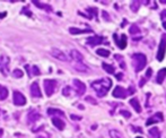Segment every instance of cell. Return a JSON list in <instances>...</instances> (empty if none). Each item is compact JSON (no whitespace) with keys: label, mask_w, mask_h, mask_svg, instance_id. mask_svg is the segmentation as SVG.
Wrapping results in <instances>:
<instances>
[{"label":"cell","mask_w":166,"mask_h":138,"mask_svg":"<svg viewBox=\"0 0 166 138\" xmlns=\"http://www.w3.org/2000/svg\"><path fill=\"white\" fill-rule=\"evenodd\" d=\"M62 94H64V96H70V94H71V87H69V86H66V87L62 89Z\"/></svg>","instance_id":"obj_33"},{"label":"cell","mask_w":166,"mask_h":138,"mask_svg":"<svg viewBox=\"0 0 166 138\" xmlns=\"http://www.w3.org/2000/svg\"><path fill=\"white\" fill-rule=\"evenodd\" d=\"M13 97H14V103L16 105H18V107H22V105H24L26 103V97L20 92H18V91H15L14 92Z\"/></svg>","instance_id":"obj_6"},{"label":"cell","mask_w":166,"mask_h":138,"mask_svg":"<svg viewBox=\"0 0 166 138\" xmlns=\"http://www.w3.org/2000/svg\"><path fill=\"white\" fill-rule=\"evenodd\" d=\"M69 32H70L72 35L85 34V33H93V31L89 30V28H87V30H80V28H76V27H70V28H69Z\"/></svg>","instance_id":"obj_16"},{"label":"cell","mask_w":166,"mask_h":138,"mask_svg":"<svg viewBox=\"0 0 166 138\" xmlns=\"http://www.w3.org/2000/svg\"><path fill=\"white\" fill-rule=\"evenodd\" d=\"M113 38H114L115 43H116V45H118L119 49H121V50L126 49V46H127V41H128V38H127V35H126V34H121L120 40L118 38V35L114 34V35H113Z\"/></svg>","instance_id":"obj_7"},{"label":"cell","mask_w":166,"mask_h":138,"mask_svg":"<svg viewBox=\"0 0 166 138\" xmlns=\"http://www.w3.org/2000/svg\"><path fill=\"white\" fill-rule=\"evenodd\" d=\"M102 67H103V69H104L106 73H109V74H114V73H115L114 67H113V66H111V65H109V63L103 62L102 63Z\"/></svg>","instance_id":"obj_24"},{"label":"cell","mask_w":166,"mask_h":138,"mask_svg":"<svg viewBox=\"0 0 166 138\" xmlns=\"http://www.w3.org/2000/svg\"><path fill=\"white\" fill-rule=\"evenodd\" d=\"M7 96H8V89L5 86L0 85V101L6 100Z\"/></svg>","instance_id":"obj_23"},{"label":"cell","mask_w":166,"mask_h":138,"mask_svg":"<svg viewBox=\"0 0 166 138\" xmlns=\"http://www.w3.org/2000/svg\"><path fill=\"white\" fill-rule=\"evenodd\" d=\"M139 5H140V1H138V0H134V1H132V2H131V6H130L131 10H132L134 13L138 12V9H139Z\"/></svg>","instance_id":"obj_28"},{"label":"cell","mask_w":166,"mask_h":138,"mask_svg":"<svg viewBox=\"0 0 166 138\" xmlns=\"http://www.w3.org/2000/svg\"><path fill=\"white\" fill-rule=\"evenodd\" d=\"M48 114L49 115H52V117H64V111H61V110H59V109H48Z\"/></svg>","instance_id":"obj_18"},{"label":"cell","mask_w":166,"mask_h":138,"mask_svg":"<svg viewBox=\"0 0 166 138\" xmlns=\"http://www.w3.org/2000/svg\"><path fill=\"white\" fill-rule=\"evenodd\" d=\"M0 134H2V130H1V129H0Z\"/></svg>","instance_id":"obj_47"},{"label":"cell","mask_w":166,"mask_h":138,"mask_svg":"<svg viewBox=\"0 0 166 138\" xmlns=\"http://www.w3.org/2000/svg\"><path fill=\"white\" fill-rule=\"evenodd\" d=\"M70 57H71V59H74V60L77 61V62H82V61H83V59H84L83 54L77 50H71L70 51Z\"/></svg>","instance_id":"obj_14"},{"label":"cell","mask_w":166,"mask_h":138,"mask_svg":"<svg viewBox=\"0 0 166 138\" xmlns=\"http://www.w3.org/2000/svg\"><path fill=\"white\" fill-rule=\"evenodd\" d=\"M96 53H97L98 56L104 57V58H108V57L110 56V51L105 50V49H98V50L96 51Z\"/></svg>","instance_id":"obj_29"},{"label":"cell","mask_w":166,"mask_h":138,"mask_svg":"<svg viewBox=\"0 0 166 138\" xmlns=\"http://www.w3.org/2000/svg\"><path fill=\"white\" fill-rule=\"evenodd\" d=\"M88 14H89V16H88V18H93V17H97V8H94V7H88L87 9H86Z\"/></svg>","instance_id":"obj_26"},{"label":"cell","mask_w":166,"mask_h":138,"mask_svg":"<svg viewBox=\"0 0 166 138\" xmlns=\"http://www.w3.org/2000/svg\"><path fill=\"white\" fill-rule=\"evenodd\" d=\"M75 69L78 70V71H82V73L88 71V67H87L84 62H76L75 63Z\"/></svg>","instance_id":"obj_22"},{"label":"cell","mask_w":166,"mask_h":138,"mask_svg":"<svg viewBox=\"0 0 166 138\" xmlns=\"http://www.w3.org/2000/svg\"><path fill=\"white\" fill-rule=\"evenodd\" d=\"M136 138H142V137H140V136H139V137H136Z\"/></svg>","instance_id":"obj_48"},{"label":"cell","mask_w":166,"mask_h":138,"mask_svg":"<svg viewBox=\"0 0 166 138\" xmlns=\"http://www.w3.org/2000/svg\"><path fill=\"white\" fill-rule=\"evenodd\" d=\"M109 135H110V137H111V138H123V136H122L121 132L118 131V130H115V129L110 130Z\"/></svg>","instance_id":"obj_27"},{"label":"cell","mask_w":166,"mask_h":138,"mask_svg":"<svg viewBox=\"0 0 166 138\" xmlns=\"http://www.w3.org/2000/svg\"><path fill=\"white\" fill-rule=\"evenodd\" d=\"M163 120H164L163 113H162V112H158V113H156L155 115H153V117H150V118H149V119L147 120L146 125H147V126L154 125V123H157V122H162Z\"/></svg>","instance_id":"obj_10"},{"label":"cell","mask_w":166,"mask_h":138,"mask_svg":"<svg viewBox=\"0 0 166 138\" xmlns=\"http://www.w3.org/2000/svg\"><path fill=\"white\" fill-rule=\"evenodd\" d=\"M165 77H166V68H162L158 71L157 76H156V83L157 84H162V83L164 82Z\"/></svg>","instance_id":"obj_17"},{"label":"cell","mask_w":166,"mask_h":138,"mask_svg":"<svg viewBox=\"0 0 166 138\" xmlns=\"http://www.w3.org/2000/svg\"><path fill=\"white\" fill-rule=\"evenodd\" d=\"M102 15H103V18L105 19V20H108V22H109V20H110V16H109V14L106 13V12H102Z\"/></svg>","instance_id":"obj_38"},{"label":"cell","mask_w":166,"mask_h":138,"mask_svg":"<svg viewBox=\"0 0 166 138\" xmlns=\"http://www.w3.org/2000/svg\"><path fill=\"white\" fill-rule=\"evenodd\" d=\"M85 100L87 101V102H89L90 104H97V101L96 100H94V99H93V97H92V96H87V97H86V99H85Z\"/></svg>","instance_id":"obj_35"},{"label":"cell","mask_w":166,"mask_h":138,"mask_svg":"<svg viewBox=\"0 0 166 138\" xmlns=\"http://www.w3.org/2000/svg\"><path fill=\"white\" fill-rule=\"evenodd\" d=\"M163 27H164V30H166V22L163 23Z\"/></svg>","instance_id":"obj_45"},{"label":"cell","mask_w":166,"mask_h":138,"mask_svg":"<svg viewBox=\"0 0 166 138\" xmlns=\"http://www.w3.org/2000/svg\"><path fill=\"white\" fill-rule=\"evenodd\" d=\"M31 95H32L33 97H41L42 96V92L40 89L38 82H34L31 85Z\"/></svg>","instance_id":"obj_12"},{"label":"cell","mask_w":166,"mask_h":138,"mask_svg":"<svg viewBox=\"0 0 166 138\" xmlns=\"http://www.w3.org/2000/svg\"><path fill=\"white\" fill-rule=\"evenodd\" d=\"M165 17H166V9H165V10H163V12L160 13V18L164 19Z\"/></svg>","instance_id":"obj_41"},{"label":"cell","mask_w":166,"mask_h":138,"mask_svg":"<svg viewBox=\"0 0 166 138\" xmlns=\"http://www.w3.org/2000/svg\"><path fill=\"white\" fill-rule=\"evenodd\" d=\"M22 13H23V14H26V15H27L28 17H32V16H33L32 13H31V12L28 10V7H25V8H24V9L22 10Z\"/></svg>","instance_id":"obj_36"},{"label":"cell","mask_w":166,"mask_h":138,"mask_svg":"<svg viewBox=\"0 0 166 138\" xmlns=\"http://www.w3.org/2000/svg\"><path fill=\"white\" fill-rule=\"evenodd\" d=\"M9 62H10V59L8 56H2L0 57V71L4 76L8 75V71H9Z\"/></svg>","instance_id":"obj_3"},{"label":"cell","mask_w":166,"mask_h":138,"mask_svg":"<svg viewBox=\"0 0 166 138\" xmlns=\"http://www.w3.org/2000/svg\"><path fill=\"white\" fill-rule=\"evenodd\" d=\"M120 114H122L124 118H127V119H129V118H131V113L129 112V111H126V110H121L120 111Z\"/></svg>","instance_id":"obj_34"},{"label":"cell","mask_w":166,"mask_h":138,"mask_svg":"<svg viewBox=\"0 0 166 138\" xmlns=\"http://www.w3.org/2000/svg\"><path fill=\"white\" fill-rule=\"evenodd\" d=\"M23 75H24V73H23L22 70H19V69L14 70V73H13V76L15 78H20V77H23Z\"/></svg>","instance_id":"obj_32"},{"label":"cell","mask_w":166,"mask_h":138,"mask_svg":"<svg viewBox=\"0 0 166 138\" xmlns=\"http://www.w3.org/2000/svg\"><path fill=\"white\" fill-rule=\"evenodd\" d=\"M116 78H118V79H121V78H122V74H118V75H116Z\"/></svg>","instance_id":"obj_44"},{"label":"cell","mask_w":166,"mask_h":138,"mask_svg":"<svg viewBox=\"0 0 166 138\" xmlns=\"http://www.w3.org/2000/svg\"><path fill=\"white\" fill-rule=\"evenodd\" d=\"M5 16H7V13H1V14H0V18H4Z\"/></svg>","instance_id":"obj_43"},{"label":"cell","mask_w":166,"mask_h":138,"mask_svg":"<svg viewBox=\"0 0 166 138\" xmlns=\"http://www.w3.org/2000/svg\"><path fill=\"white\" fill-rule=\"evenodd\" d=\"M149 136L152 138H160V131L157 127H153L149 129Z\"/></svg>","instance_id":"obj_21"},{"label":"cell","mask_w":166,"mask_h":138,"mask_svg":"<svg viewBox=\"0 0 166 138\" xmlns=\"http://www.w3.org/2000/svg\"><path fill=\"white\" fill-rule=\"evenodd\" d=\"M103 42L102 36H98V35H94V36H90L87 38V44H89L90 46H96L98 44H101Z\"/></svg>","instance_id":"obj_13"},{"label":"cell","mask_w":166,"mask_h":138,"mask_svg":"<svg viewBox=\"0 0 166 138\" xmlns=\"http://www.w3.org/2000/svg\"><path fill=\"white\" fill-rule=\"evenodd\" d=\"M112 94H113L114 97H118V99H124L128 93H127V91H126L123 87H121V86H116V87L114 88V91H113Z\"/></svg>","instance_id":"obj_11"},{"label":"cell","mask_w":166,"mask_h":138,"mask_svg":"<svg viewBox=\"0 0 166 138\" xmlns=\"http://www.w3.org/2000/svg\"><path fill=\"white\" fill-rule=\"evenodd\" d=\"M114 58L119 61V63H120V66H121L122 69L126 68V65H124V60H123V57L122 56H119V54H115Z\"/></svg>","instance_id":"obj_31"},{"label":"cell","mask_w":166,"mask_h":138,"mask_svg":"<svg viewBox=\"0 0 166 138\" xmlns=\"http://www.w3.org/2000/svg\"><path fill=\"white\" fill-rule=\"evenodd\" d=\"M33 74L34 75H36V76H38V75H41V71L38 70V68L36 67V66H33Z\"/></svg>","instance_id":"obj_37"},{"label":"cell","mask_w":166,"mask_h":138,"mask_svg":"<svg viewBox=\"0 0 166 138\" xmlns=\"http://www.w3.org/2000/svg\"><path fill=\"white\" fill-rule=\"evenodd\" d=\"M52 123L56 126V128L59 129V130H64V127H66L64 121H62L60 118H52Z\"/></svg>","instance_id":"obj_15"},{"label":"cell","mask_w":166,"mask_h":138,"mask_svg":"<svg viewBox=\"0 0 166 138\" xmlns=\"http://www.w3.org/2000/svg\"><path fill=\"white\" fill-rule=\"evenodd\" d=\"M165 52H166V40L165 38H163L160 40V48H158V51H157V60L158 61H163V59L165 57Z\"/></svg>","instance_id":"obj_5"},{"label":"cell","mask_w":166,"mask_h":138,"mask_svg":"<svg viewBox=\"0 0 166 138\" xmlns=\"http://www.w3.org/2000/svg\"><path fill=\"white\" fill-rule=\"evenodd\" d=\"M56 88H57V82L54 79H45L44 89H45V94L48 95V96H51L56 92Z\"/></svg>","instance_id":"obj_4"},{"label":"cell","mask_w":166,"mask_h":138,"mask_svg":"<svg viewBox=\"0 0 166 138\" xmlns=\"http://www.w3.org/2000/svg\"><path fill=\"white\" fill-rule=\"evenodd\" d=\"M129 33L131 34V35H134V34H138V33H140V30H139V27L136 25H132L130 27V30H129Z\"/></svg>","instance_id":"obj_30"},{"label":"cell","mask_w":166,"mask_h":138,"mask_svg":"<svg viewBox=\"0 0 166 138\" xmlns=\"http://www.w3.org/2000/svg\"><path fill=\"white\" fill-rule=\"evenodd\" d=\"M160 2H162V4H166V1H164V0H162Z\"/></svg>","instance_id":"obj_46"},{"label":"cell","mask_w":166,"mask_h":138,"mask_svg":"<svg viewBox=\"0 0 166 138\" xmlns=\"http://www.w3.org/2000/svg\"><path fill=\"white\" fill-rule=\"evenodd\" d=\"M40 118H41V115H40L38 112H31L28 114V120H30V122H35V121H38Z\"/></svg>","instance_id":"obj_25"},{"label":"cell","mask_w":166,"mask_h":138,"mask_svg":"<svg viewBox=\"0 0 166 138\" xmlns=\"http://www.w3.org/2000/svg\"><path fill=\"white\" fill-rule=\"evenodd\" d=\"M129 103L131 104V107L134 109V111L137 113H140L141 112V107H140V103L138 102L137 99H131V100L129 101Z\"/></svg>","instance_id":"obj_19"},{"label":"cell","mask_w":166,"mask_h":138,"mask_svg":"<svg viewBox=\"0 0 166 138\" xmlns=\"http://www.w3.org/2000/svg\"><path fill=\"white\" fill-rule=\"evenodd\" d=\"M152 74H153V70H152V68H149L147 70V73H146V78H149L152 76Z\"/></svg>","instance_id":"obj_39"},{"label":"cell","mask_w":166,"mask_h":138,"mask_svg":"<svg viewBox=\"0 0 166 138\" xmlns=\"http://www.w3.org/2000/svg\"><path fill=\"white\" fill-rule=\"evenodd\" d=\"M70 118L72 120H80V119H82V117H78V115H75V114H71Z\"/></svg>","instance_id":"obj_40"},{"label":"cell","mask_w":166,"mask_h":138,"mask_svg":"<svg viewBox=\"0 0 166 138\" xmlns=\"http://www.w3.org/2000/svg\"><path fill=\"white\" fill-rule=\"evenodd\" d=\"M145 82H146V79H145V78H141V79H140V84H139V85H140V86H144Z\"/></svg>","instance_id":"obj_42"},{"label":"cell","mask_w":166,"mask_h":138,"mask_svg":"<svg viewBox=\"0 0 166 138\" xmlns=\"http://www.w3.org/2000/svg\"><path fill=\"white\" fill-rule=\"evenodd\" d=\"M111 86H112V81L110 78H103V79H98V81H95V82L92 83V87L94 88L96 94L98 95L100 97L105 96L108 94Z\"/></svg>","instance_id":"obj_1"},{"label":"cell","mask_w":166,"mask_h":138,"mask_svg":"<svg viewBox=\"0 0 166 138\" xmlns=\"http://www.w3.org/2000/svg\"><path fill=\"white\" fill-rule=\"evenodd\" d=\"M74 86H75L76 93L78 95H83L86 92V85L83 82H80L79 79H74Z\"/></svg>","instance_id":"obj_8"},{"label":"cell","mask_w":166,"mask_h":138,"mask_svg":"<svg viewBox=\"0 0 166 138\" xmlns=\"http://www.w3.org/2000/svg\"><path fill=\"white\" fill-rule=\"evenodd\" d=\"M33 4L36 7H38L40 9H44L46 12H52V7L50 5H45V4H42L40 1H33Z\"/></svg>","instance_id":"obj_20"},{"label":"cell","mask_w":166,"mask_h":138,"mask_svg":"<svg viewBox=\"0 0 166 138\" xmlns=\"http://www.w3.org/2000/svg\"><path fill=\"white\" fill-rule=\"evenodd\" d=\"M51 54L54 58H57L58 60H61V61H68V57L66 56V53H64L61 50H59V49H52L51 50Z\"/></svg>","instance_id":"obj_9"},{"label":"cell","mask_w":166,"mask_h":138,"mask_svg":"<svg viewBox=\"0 0 166 138\" xmlns=\"http://www.w3.org/2000/svg\"><path fill=\"white\" fill-rule=\"evenodd\" d=\"M132 59L134 61V69L137 73L141 71L142 69L146 67V63H147V58L145 54L142 53H134L132 56Z\"/></svg>","instance_id":"obj_2"}]
</instances>
